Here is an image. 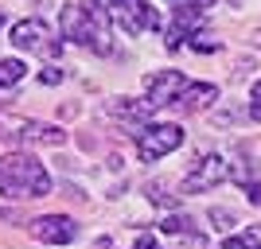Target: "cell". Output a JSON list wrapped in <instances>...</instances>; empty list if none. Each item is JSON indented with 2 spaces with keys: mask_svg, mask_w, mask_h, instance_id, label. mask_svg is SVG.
I'll return each instance as SVG.
<instances>
[{
  "mask_svg": "<svg viewBox=\"0 0 261 249\" xmlns=\"http://www.w3.org/2000/svg\"><path fill=\"white\" fill-rule=\"evenodd\" d=\"M23 74H28V66L20 63V59H0V90L8 86H20Z\"/></svg>",
  "mask_w": 261,
  "mask_h": 249,
  "instance_id": "obj_12",
  "label": "cell"
},
{
  "mask_svg": "<svg viewBox=\"0 0 261 249\" xmlns=\"http://www.w3.org/2000/svg\"><path fill=\"white\" fill-rule=\"evenodd\" d=\"M12 43L20 51H35V54H59V43L51 39L43 20H20L12 27Z\"/></svg>",
  "mask_w": 261,
  "mask_h": 249,
  "instance_id": "obj_8",
  "label": "cell"
},
{
  "mask_svg": "<svg viewBox=\"0 0 261 249\" xmlns=\"http://www.w3.org/2000/svg\"><path fill=\"white\" fill-rule=\"evenodd\" d=\"M172 4H191V8H203V12H207V4H215V0H172Z\"/></svg>",
  "mask_w": 261,
  "mask_h": 249,
  "instance_id": "obj_18",
  "label": "cell"
},
{
  "mask_svg": "<svg viewBox=\"0 0 261 249\" xmlns=\"http://www.w3.org/2000/svg\"><path fill=\"white\" fill-rule=\"evenodd\" d=\"M106 8H109V20H117L121 32H129V35L160 27V16H156V8L148 0H106Z\"/></svg>",
  "mask_w": 261,
  "mask_h": 249,
  "instance_id": "obj_4",
  "label": "cell"
},
{
  "mask_svg": "<svg viewBox=\"0 0 261 249\" xmlns=\"http://www.w3.org/2000/svg\"><path fill=\"white\" fill-rule=\"evenodd\" d=\"M0 141H39V144H63L66 132L55 129V125H43V121H28V117H0Z\"/></svg>",
  "mask_w": 261,
  "mask_h": 249,
  "instance_id": "obj_5",
  "label": "cell"
},
{
  "mask_svg": "<svg viewBox=\"0 0 261 249\" xmlns=\"http://www.w3.org/2000/svg\"><path fill=\"white\" fill-rule=\"evenodd\" d=\"M226 249H261V226L246 230V234H230Z\"/></svg>",
  "mask_w": 261,
  "mask_h": 249,
  "instance_id": "obj_13",
  "label": "cell"
},
{
  "mask_svg": "<svg viewBox=\"0 0 261 249\" xmlns=\"http://www.w3.org/2000/svg\"><path fill=\"white\" fill-rule=\"evenodd\" d=\"M226 175H230L226 160H222L218 152H211V156H203V160L195 163V172H191L184 183H179V191H184V195H199V191H211V187H218Z\"/></svg>",
  "mask_w": 261,
  "mask_h": 249,
  "instance_id": "obj_7",
  "label": "cell"
},
{
  "mask_svg": "<svg viewBox=\"0 0 261 249\" xmlns=\"http://www.w3.org/2000/svg\"><path fill=\"white\" fill-rule=\"evenodd\" d=\"M184 144V129L179 125H141L137 129V152H141L144 163L164 160L168 152H175Z\"/></svg>",
  "mask_w": 261,
  "mask_h": 249,
  "instance_id": "obj_3",
  "label": "cell"
},
{
  "mask_svg": "<svg viewBox=\"0 0 261 249\" xmlns=\"http://www.w3.org/2000/svg\"><path fill=\"white\" fill-rule=\"evenodd\" d=\"M0 27H4V16H0Z\"/></svg>",
  "mask_w": 261,
  "mask_h": 249,
  "instance_id": "obj_20",
  "label": "cell"
},
{
  "mask_svg": "<svg viewBox=\"0 0 261 249\" xmlns=\"http://www.w3.org/2000/svg\"><path fill=\"white\" fill-rule=\"evenodd\" d=\"M187 47H191V51H199V54H211V51H218V47H222V39H215V35H203V32H191Z\"/></svg>",
  "mask_w": 261,
  "mask_h": 249,
  "instance_id": "obj_14",
  "label": "cell"
},
{
  "mask_svg": "<svg viewBox=\"0 0 261 249\" xmlns=\"http://www.w3.org/2000/svg\"><path fill=\"white\" fill-rule=\"evenodd\" d=\"M32 238L47 241V245H70L78 238V222L66 214H43L32 222Z\"/></svg>",
  "mask_w": 261,
  "mask_h": 249,
  "instance_id": "obj_9",
  "label": "cell"
},
{
  "mask_svg": "<svg viewBox=\"0 0 261 249\" xmlns=\"http://www.w3.org/2000/svg\"><path fill=\"white\" fill-rule=\"evenodd\" d=\"M160 234H168V238H199L195 222H191L187 214H168L160 222Z\"/></svg>",
  "mask_w": 261,
  "mask_h": 249,
  "instance_id": "obj_11",
  "label": "cell"
},
{
  "mask_svg": "<svg viewBox=\"0 0 261 249\" xmlns=\"http://www.w3.org/2000/svg\"><path fill=\"white\" fill-rule=\"evenodd\" d=\"M215 98H218V86H211V82H191L175 105H179V109H207Z\"/></svg>",
  "mask_w": 261,
  "mask_h": 249,
  "instance_id": "obj_10",
  "label": "cell"
},
{
  "mask_svg": "<svg viewBox=\"0 0 261 249\" xmlns=\"http://www.w3.org/2000/svg\"><path fill=\"white\" fill-rule=\"evenodd\" d=\"M59 27H63L66 43L78 47H94L98 54H109V8L101 0H70L63 4V16H59Z\"/></svg>",
  "mask_w": 261,
  "mask_h": 249,
  "instance_id": "obj_1",
  "label": "cell"
},
{
  "mask_svg": "<svg viewBox=\"0 0 261 249\" xmlns=\"http://www.w3.org/2000/svg\"><path fill=\"white\" fill-rule=\"evenodd\" d=\"M0 195H8V199L51 195V175H47V168L35 156L8 152V156H0Z\"/></svg>",
  "mask_w": 261,
  "mask_h": 249,
  "instance_id": "obj_2",
  "label": "cell"
},
{
  "mask_svg": "<svg viewBox=\"0 0 261 249\" xmlns=\"http://www.w3.org/2000/svg\"><path fill=\"white\" fill-rule=\"evenodd\" d=\"M191 86L179 70H160L144 82V105L148 109H164V105H175V101L184 98V90Z\"/></svg>",
  "mask_w": 261,
  "mask_h": 249,
  "instance_id": "obj_6",
  "label": "cell"
},
{
  "mask_svg": "<svg viewBox=\"0 0 261 249\" xmlns=\"http://www.w3.org/2000/svg\"><path fill=\"white\" fill-rule=\"evenodd\" d=\"M148 199H152L156 206H175V203H179V195H168V187H164V183H148Z\"/></svg>",
  "mask_w": 261,
  "mask_h": 249,
  "instance_id": "obj_15",
  "label": "cell"
},
{
  "mask_svg": "<svg viewBox=\"0 0 261 249\" xmlns=\"http://www.w3.org/2000/svg\"><path fill=\"white\" fill-rule=\"evenodd\" d=\"M253 98L261 101V78H257V82H253Z\"/></svg>",
  "mask_w": 261,
  "mask_h": 249,
  "instance_id": "obj_19",
  "label": "cell"
},
{
  "mask_svg": "<svg viewBox=\"0 0 261 249\" xmlns=\"http://www.w3.org/2000/svg\"><path fill=\"white\" fill-rule=\"evenodd\" d=\"M211 222H215V230H222V234H230V230L238 226V218L230 214V210H211Z\"/></svg>",
  "mask_w": 261,
  "mask_h": 249,
  "instance_id": "obj_16",
  "label": "cell"
},
{
  "mask_svg": "<svg viewBox=\"0 0 261 249\" xmlns=\"http://www.w3.org/2000/svg\"><path fill=\"white\" fill-rule=\"evenodd\" d=\"M39 82H43V86H59V82H63V70H59V66H43V70H39Z\"/></svg>",
  "mask_w": 261,
  "mask_h": 249,
  "instance_id": "obj_17",
  "label": "cell"
}]
</instances>
